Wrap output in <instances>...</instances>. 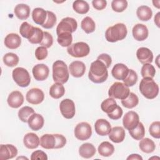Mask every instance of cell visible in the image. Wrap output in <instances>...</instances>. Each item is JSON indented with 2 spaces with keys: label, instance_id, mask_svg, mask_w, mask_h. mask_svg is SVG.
I'll return each mask as SVG.
<instances>
[{
  "label": "cell",
  "instance_id": "cell-40",
  "mask_svg": "<svg viewBox=\"0 0 160 160\" xmlns=\"http://www.w3.org/2000/svg\"><path fill=\"white\" fill-rule=\"evenodd\" d=\"M35 112L33 108L29 106H24L19 110L18 117L21 121L24 122H28L29 118Z\"/></svg>",
  "mask_w": 160,
  "mask_h": 160
},
{
  "label": "cell",
  "instance_id": "cell-53",
  "mask_svg": "<svg viewBox=\"0 0 160 160\" xmlns=\"http://www.w3.org/2000/svg\"><path fill=\"white\" fill-rule=\"evenodd\" d=\"M122 113H123V111L122 108L120 106H118L116 109L112 112L108 114V116L111 119L118 120L121 118V117L122 115Z\"/></svg>",
  "mask_w": 160,
  "mask_h": 160
},
{
  "label": "cell",
  "instance_id": "cell-58",
  "mask_svg": "<svg viewBox=\"0 0 160 160\" xmlns=\"http://www.w3.org/2000/svg\"><path fill=\"white\" fill-rule=\"evenodd\" d=\"M21 158H24V159H28V158H26V157H19V158H17V159H21Z\"/></svg>",
  "mask_w": 160,
  "mask_h": 160
},
{
  "label": "cell",
  "instance_id": "cell-26",
  "mask_svg": "<svg viewBox=\"0 0 160 160\" xmlns=\"http://www.w3.org/2000/svg\"><path fill=\"white\" fill-rule=\"evenodd\" d=\"M32 18L36 24L42 26L47 18V11L41 8H34L32 12Z\"/></svg>",
  "mask_w": 160,
  "mask_h": 160
},
{
  "label": "cell",
  "instance_id": "cell-22",
  "mask_svg": "<svg viewBox=\"0 0 160 160\" xmlns=\"http://www.w3.org/2000/svg\"><path fill=\"white\" fill-rule=\"evenodd\" d=\"M4 45L10 49H15L19 48L21 44L20 36L16 33H10L8 34L4 39Z\"/></svg>",
  "mask_w": 160,
  "mask_h": 160
},
{
  "label": "cell",
  "instance_id": "cell-57",
  "mask_svg": "<svg viewBox=\"0 0 160 160\" xmlns=\"http://www.w3.org/2000/svg\"><path fill=\"white\" fill-rule=\"evenodd\" d=\"M152 3H153V4H154V6L155 7H156L158 9H159V1H153Z\"/></svg>",
  "mask_w": 160,
  "mask_h": 160
},
{
  "label": "cell",
  "instance_id": "cell-10",
  "mask_svg": "<svg viewBox=\"0 0 160 160\" xmlns=\"http://www.w3.org/2000/svg\"><path fill=\"white\" fill-rule=\"evenodd\" d=\"M59 109L61 114L66 119H72L76 113L74 102L70 99H65L61 101Z\"/></svg>",
  "mask_w": 160,
  "mask_h": 160
},
{
  "label": "cell",
  "instance_id": "cell-42",
  "mask_svg": "<svg viewBox=\"0 0 160 160\" xmlns=\"http://www.w3.org/2000/svg\"><path fill=\"white\" fill-rule=\"evenodd\" d=\"M141 76L143 78H153L156 74V69L151 64H144L141 68Z\"/></svg>",
  "mask_w": 160,
  "mask_h": 160
},
{
  "label": "cell",
  "instance_id": "cell-30",
  "mask_svg": "<svg viewBox=\"0 0 160 160\" xmlns=\"http://www.w3.org/2000/svg\"><path fill=\"white\" fill-rule=\"evenodd\" d=\"M99 154L103 157L111 156L114 152V146L108 141L102 142L98 148Z\"/></svg>",
  "mask_w": 160,
  "mask_h": 160
},
{
  "label": "cell",
  "instance_id": "cell-11",
  "mask_svg": "<svg viewBox=\"0 0 160 160\" xmlns=\"http://www.w3.org/2000/svg\"><path fill=\"white\" fill-rule=\"evenodd\" d=\"M139 122V117L137 112L133 111H128L123 117V126L128 130L135 128Z\"/></svg>",
  "mask_w": 160,
  "mask_h": 160
},
{
  "label": "cell",
  "instance_id": "cell-8",
  "mask_svg": "<svg viewBox=\"0 0 160 160\" xmlns=\"http://www.w3.org/2000/svg\"><path fill=\"white\" fill-rule=\"evenodd\" d=\"M78 28L76 20L72 18L66 17L63 18L58 24L56 28L57 35L63 32L72 33L74 32Z\"/></svg>",
  "mask_w": 160,
  "mask_h": 160
},
{
  "label": "cell",
  "instance_id": "cell-19",
  "mask_svg": "<svg viewBox=\"0 0 160 160\" xmlns=\"http://www.w3.org/2000/svg\"><path fill=\"white\" fill-rule=\"evenodd\" d=\"M69 71L73 77L80 78L85 73L86 66L82 61H74L69 64Z\"/></svg>",
  "mask_w": 160,
  "mask_h": 160
},
{
  "label": "cell",
  "instance_id": "cell-37",
  "mask_svg": "<svg viewBox=\"0 0 160 160\" xmlns=\"http://www.w3.org/2000/svg\"><path fill=\"white\" fill-rule=\"evenodd\" d=\"M73 9L78 14H86L89 10V6L88 3L82 0H76L72 4Z\"/></svg>",
  "mask_w": 160,
  "mask_h": 160
},
{
  "label": "cell",
  "instance_id": "cell-20",
  "mask_svg": "<svg viewBox=\"0 0 160 160\" xmlns=\"http://www.w3.org/2000/svg\"><path fill=\"white\" fill-rule=\"evenodd\" d=\"M129 69L122 63H118L112 69L111 74L113 78L118 80H124L127 76Z\"/></svg>",
  "mask_w": 160,
  "mask_h": 160
},
{
  "label": "cell",
  "instance_id": "cell-29",
  "mask_svg": "<svg viewBox=\"0 0 160 160\" xmlns=\"http://www.w3.org/2000/svg\"><path fill=\"white\" fill-rule=\"evenodd\" d=\"M136 15L141 21H147L151 19L152 11V9L148 6H141L137 9Z\"/></svg>",
  "mask_w": 160,
  "mask_h": 160
},
{
  "label": "cell",
  "instance_id": "cell-41",
  "mask_svg": "<svg viewBox=\"0 0 160 160\" xmlns=\"http://www.w3.org/2000/svg\"><path fill=\"white\" fill-rule=\"evenodd\" d=\"M57 41L59 45L62 47H69L72 41L71 33L63 32L58 35Z\"/></svg>",
  "mask_w": 160,
  "mask_h": 160
},
{
  "label": "cell",
  "instance_id": "cell-3",
  "mask_svg": "<svg viewBox=\"0 0 160 160\" xmlns=\"http://www.w3.org/2000/svg\"><path fill=\"white\" fill-rule=\"evenodd\" d=\"M128 34L126 25L123 23H117L109 27L105 32V38L108 42H115L124 39Z\"/></svg>",
  "mask_w": 160,
  "mask_h": 160
},
{
  "label": "cell",
  "instance_id": "cell-51",
  "mask_svg": "<svg viewBox=\"0 0 160 160\" xmlns=\"http://www.w3.org/2000/svg\"><path fill=\"white\" fill-rule=\"evenodd\" d=\"M31 159H41V160H47L48 156L47 154L41 150H37L34 151L31 155Z\"/></svg>",
  "mask_w": 160,
  "mask_h": 160
},
{
  "label": "cell",
  "instance_id": "cell-43",
  "mask_svg": "<svg viewBox=\"0 0 160 160\" xmlns=\"http://www.w3.org/2000/svg\"><path fill=\"white\" fill-rule=\"evenodd\" d=\"M137 73L133 69H129L126 78L123 80L124 84L128 87H131L136 84L138 81Z\"/></svg>",
  "mask_w": 160,
  "mask_h": 160
},
{
  "label": "cell",
  "instance_id": "cell-47",
  "mask_svg": "<svg viewBox=\"0 0 160 160\" xmlns=\"http://www.w3.org/2000/svg\"><path fill=\"white\" fill-rule=\"evenodd\" d=\"M149 131L150 135L156 139L160 138V122L154 121L149 126Z\"/></svg>",
  "mask_w": 160,
  "mask_h": 160
},
{
  "label": "cell",
  "instance_id": "cell-27",
  "mask_svg": "<svg viewBox=\"0 0 160 160\" xmlns=\"http://www.w3.org/2000/svg\"><path fill=\"white\" fill-rule=\"evenodd\" d=\"M14 12L16 16L20 20L28 19L30 15V8L25 4H19L16 6Z\"/></svg>",
  "mask_w": 160,
  "mask_h": 160
},
{
  "label": "cell",
  "instance_id": "cell-55",
  "mask_svg": "<svg viewBox=\"0 0 160 160\" xmlns=\"http://www.w3.org/2000/svg\"><path fill=\"white\" fill-rule=\"evenodd\" d=\"M127 159L129 160V159H137V160H142V158L138 154H132L131 155H129L128 158H127Z\"/></svg>",
  "mask_w": 160,
  "mask_h": 160
},
{
  "label": "cell",
  "instance_id": "cell-52",
  "mask_svg": "<svg viewBox=\"0 0 160 160\" xmlns=\"http://www.w3.org/2000/svg\"><path fill=\"white\" fill-rule=\"evenodd\" d=\"M97 59L101 61L106 65L107 68H109L112 63L111 57L109 54L106 53H103L98 56L97 58Z\"/></svg>",
  "mask_w": 160,
  "mask_h": 160
},
{
  "label": "cell",
  "instance_id": "cell-16",
  "mask_svg": "<svg viewBox=\"0 0 160 160\" xmlns=\"http://www.w3.org/2000/svg\"><path fill=\"white\" fill-rule=\"evenodd\" d=\"M7 102L11 108L16 109L23 104L24 96L20 91H14L9 94Z\"/></svg>",
  "mask_w": 160,
  "mask_h": 160
},
{
  "label": "cell",
  "instance_id": "cell-32",
  "mask_svg": "<svg viewBox=\"0 0 160 160\" xmlns=\"http://www.w3.org/2000/svg\"><path fill=\"white\" fill-rule=\"evenodd\" d=\"M118 106V105L117 104V102L114 99L109 97L102 102L101 108L103 112L108 114L112 112L116 109Z\"/></svg>",
  "mask_w": 160,
  "mask_h": 160
},
{
  "label": "cell",
  "instance_id": "cell-2",
  "mask_svg": "<svg viewBox=\"0 0 160 160\" xmlns=\"http://www.w3.org/2000/svg\"><path fill=\"white\" fill-rule=\"evenodd\" d=\"M142 95L148 99H154L159 93V86L152 78H142L139 86Z\"/></svg>",
  "mask_w": 160,
  "mask_h": 160
},
{
  "label": "cell",
  "instance_id": "cell-34",
  "mask_svg": "<svg viewBox=\"0 0 160 160\" xmlns=\"http://www.w3.org/2000/svg\"><path fill=\"white\" fill-rule=\"evenodd\" d=\"M139 103V98L137 95L133 92H129L128 96L121 100L122 105L128 109H132L136 107Z\"/></svg>",
  "mask_w": 160,
  "mask_h": 160
},
{
  "label": "cell",
  "instance_id": "cell-46",
  "mask_svg": "<svg viewBox=\"0 0 160 160\" xmlns=\"http://www.w3.org/2000/svg\"><path fill=\"white\" fill-rule=\"evenodd\" d=\"M43 36L44 32L40 28L35 27V31L28 41L31 44H40L43 39Z\"/></svg>",
  "mask_w": 160,
  "mask_h": 160
},
{
  "label": "cell",
  "instance_id": "cell-56",
  "mask_svg": "<svg viewBox=\"0 0 160 160\" xmlns=\"http://www.w3.org/2000/svg\"><path fill=\"white\" fill-rule=\"evenodd\" d=\"M159 16H160V12H158L156 14V16H154V23L156 24V25L158 28L160 27V26H159V19H160Z\"/></svg>",
  "mask_w": 160,
  "mask_h": 160
},
{
  "label": "cell",
  "instance_id": "cell-36",
  "mask_svg": "<svg viewBox=\"0 0 160 160\" xmlns=\"http://www.w3.org/2000/svg\"><path fill=\"white\" fill-rule=\"evenodd\" d=\"M35 27L32 26L28 22H24L21 24L19 28L20 34L24 38L29 39L34 34Z\"/></svg>",
  "mask_w": 160,
  "mask_h": 160
},
{
  "label": "cell",
  "instance_id": "cell-50",
  "mask_svg": "<svg viewBox=\"0 0 160 160\" xmlns=\"http://www.w3.org/2000/svg\"><path fill=\"white\" fill-rule=\"evenodd\" d=\"M56 138V146L54 149L63 148L66 144V138L62 134H54Z\"/></svg>",
  "mask_w": 160,
  "mask_h": 160
},
{
  "label": "cell",
  "instance_id": "cell-35",
  "mask_svg": "<svg viewBox=\"0 0 160 160\" xmlns=\"http://www.w3.org/2000/svg\"><path fill=\"white\" fill-rule=\"evenodd\" d=\"M82 29L87 34L93 32L96 29V24L94 20L89 16L85 17L81 22Z\"/></svg>",
  "mask_w": 160,
  "mask_h": 160
},
{
  "label": "cell",
  "instance_id": "cell-49",
  "mask_svg": "<svg viewBox=\"0 0 160 160\" xmlns=\"http://www.w3.org/2000/svg\"><path fill=\"white\" fill-rule=\"evenodd\" d=\"M48 51L47 48L43 46H39L35 50V56L38 60H43L48 56Z\"/></svg>",
  "mask_w": 160,
  "mask_h": 160
},
{
  "label": "cell",
  "instance_id": "cell-38",
  "mask_svg": "<svg viewBox=\"0 0 160 160\" xmlns=\"http://www.w3.org/2000/svg\"><path fill=\"white\" fill-rule=\"evenodd\" d=\"M131 136L135 140H141L145 135V129L141 122H139L137 126L131 130H128Z\"/></svg>",
  "mask_w": 160,
  "mask_h": 160
},
{
  "label": "cell",
  "instance_id": "cell-23",
  "mask_svg": "<svg viewBox=\"0 0 160 160\" xmlns=\"http://www.w3.org/2000/svg\"><path fill=\"white\" fill-rule=\"evenodd\" d=\"M28 123L29 127L32 130L36 131L41 129L43 127L44 120L42 115L38 113H34L29 118Z\"/></svg>",
  "mask_w": 160,
  "mask_h": 160
},
{
  "label": "cell",
  "instance_id": "cell-28",
  "mask_svg": "<svg viewBox=\"0 0 160 160\" xmlns=\"http://www.w3.org/2000/svg\"><path fill=\"white\" fill-rule=\"evenodd\" d=\"M40 145L46 149H54L56 146V138L54 134H45L40 138Z\"/></svg>",
  "mask_w": 160,
  "mask_h": 160
},
{
  "label": "cell",
  "instance_id": "cell-6",
  "mask_svg": "<svg viewBox=\"0 0 160 160\" xmlns=\"http://www.w3.org/2000/svg\"><path fill=\"white\" fill-rule=\"evenodd\" d=\"M68 53L74 58H83L90 52L89 45L84 42H78L71 44L67 48Z\"/></svg>",
  "mask_w": 160,
  "mask_h": 160
},
{
  "label": "cell",
  "instance_id": "cell-13",
  "mask_svg": "<svg viewBox=\"0 0 160 160\" xmlns=\"http://www.w3.org/2000/svg\"><path fill=\"white\" fill-rule=\"evenodd\" d=\"M32 72L36 80L42 81L48 78L49 69L48 66L44 64H38L33 67Z\"/></svg>",
  "mask_w": 160,
  "mask_h": 160
},
{
  "label": "cell",
  "instance_id": "cell-48",
  "mask_svg": "<svg viewBox=\"0 0 160 160\" xmlns=\"http://www.w3.org/2000/svg\"><path fill=\"white\" fill-rule=\"evenodd\" d=\"M52 44H53V38L52 35L48 32L44 31L43 39L39 44L41 46L45 47L46 48H49L52 45Z\"/></svg>",
  "mask_w": 160,
  "mask_h": 160
},
{
  "label": "cell",
  "instance_id": "cell-7",
  "mask_svg": "<svg viewBox=\"0 0 160 160\" xmlns=\"http://www.w3.org/2000/svg\"><path fill=\"white\" fill-rule=\"evenodd\" d=\"M12 76L15 82L20 87H27L31 82L30 75L28 71L23 68L18 67L13 69Z\"/></svg>",
  "mask_w": 160,
  "mask_h": 160
},
{
  "label": "cell",
  "instance_id": "cell-17",
  "mask_svg": "<svg viewBox=\"0 0 160 160\" xmlns=\"http://www.w3.org/2000/svg\"><path fill=\"white\" fill-rule=\"evenodd\" d=\"M94 129L98 134L104 136L108 135L110 133L111 131V126L106 119H99L95 122Z\"/></svg>",
  "mask_w": 160,
  "mask_h": 160
},
{
  "label": "cell",
  "instance_id": "cell-39",
  "mask_svg": "<svg viewBox=\"0 0 160 160\" xmlns=\"http://www.w3.org/2000/svg\"><path fill=\"white\" fill-rule=\"evenodd\" d=\"M3 62L8 67H14L18 65L19 59V57L13 52L6 53L3 56Z\"/></svg>",
  "mask_w": 160,
  "mask_h": 160
},
{
  "label": "cell",
  "instance_id": "cell-1",
  "mask_svg": "<svg viewBox=\"0 0 160 160\" xmlns=\"http://www.w3.org/2000/svg\"><path fill=\"white\" fill-rule=\"evenodd\" d=\"M108 77V68L101 61L96 59L91 64L88 78L92 82L102 83L106 81Z\"/></svg>",
  "mask_w": 160,
  "mask_h": 160
},
{
  "label": "cell",
  "instance_id": "cell-33",
  "mask_svg": "<svg viewBox=\"0 0 160 160\" xmlns=\"http://www.w3.org/2000/svg\"><path fill=\"white\" fill-rule=\"evenodd\" d=\"M65 89L61 83L56 82L53 84L49 89V95L54 99H59L64 96Z\"/></svg>",
  "mask_w": 160,
  "mask_h": 160
},
{
  "label": "cell",
  "instance_id": "cell-9",
  "mask_svg": "<svg viewBox=\"0 0 160 160\" xmlns=\"http://www.w3.org/2000/svg\"><path fill=\"white\" fill-rule=\"evenodd\" d=\"M74 136L80 141H86L90 138L92 134L91 125L87 122L78 123L74 128Z\"/></svg>",
  "mask_w": 160,
  "mask_h": 160
},
{
  "label": "cell",
  "instance_id": "cell-45",
  "mask_svg": "<svg viewBox=\"0 0 160 160\" xmlns=\"http://www.w3.org/2000/svg\"><path fill=\"white\" fill-rule=\"evenodd\" d=\"M57 21L56 16L52 11H47V18L44 24L42 26V28L45 29H51L54 27L56 24Z\"/></svg>",
  "mask_w": 160,
  "mask_h": 160
},
{
  "label": "cell",
  "instance_id": "cell-18",
  "mask_svg": "<svg viewBox=\"0 0 160 160\" xmlns=\"http://www.w3.org/2000/svg\"><path fill=\"white\" fill-rule=\"evenodd\" d=\"M136 57L139 61L143 64L147 63L150 64L153 60V54L152 51L145 47L139 48L137 50Z\"/></svg>",
  "mask_w": 160,
  "mask_h": 160
},
{
  "label": "cell",
  "instance_id": "cell-14",
  "mask_svg": "<svg viewBox=\"0 0 160 160\" xmlns=\"http://www.w3.org/2000/svg\"><path fill=\"white\" fill-rule=\"evenodd\" d=\"M18 154V149L12 144H1L0 146V159L7 160L14 158Z\"/></svg>",
  "mask_w": 160,
  "mask_h": 160
},
{
  "label": "cell",
  "instance_id": "cell-5",
  "mask_svg": "<svg viewBox=\"0 0 160 160\" xmlns=\"http://www.w3.org/2000/svg\"><path fill=\"white\" fill-rule=\"evenodd\" d=\"M130 92L129 87L121 82H114L109 89L108 95L110 98L118 99H126Z\"/></svg>",
  "mask_w": 160,
  "mask_h": 160
},
{
  "label": "cell",
  "instance_id": "cell-25",
  "mask_svg": "<svg viewBox=\"0 0 160 160\" xmlns=\"http://www.w3.org/2000/svg\"><path fill=\"white\" fill-rule=\"evenodd\" d=\"M79 154L83 158H91L96 154V148L91 143H84L79 148Z\"/></svg>",
  "mask_w": 160,
  "mask_h": 160
},
{
  "label": "cell",
  "instance_id": "cell-15",
  "mask_svg": "<svg viewBox=\"0 0 160 160\" xmlns=\"http://www.w3.org/2000/svg\"><path fill=\"white\" fill-rule=\"evenodd\" d=\"M133 38L138 41H142L148 37V29L143 24H137L134 26L132 29Z\"/></svg>",
  "mask_w": 160,
  "mask_h": 160
},
{
  "label": "cell",
  "instance_id": "cell-4",
  "mask_svg": "<svg viewBox=\"0 0 160 160\" xmlns=\"http://www.w3.org/2000/svg\"><path fill=\"white\" fill-rule=\"evenodd\" d=\"M69 77V70L66 64L61 60L56 61L52 64V78L54 81L62 84L68 81Z\"/></svg>",
  "mask_w": 160,
  "mask_h": 160
},
{
  "label": "cell",
  "instance_id": "cell-54",
  "mask_svg": "<svg viewBox=\"0 0 160 160\" xmlns=\"http://www.w3.org/2000/svg\"><path fill=\"white\" fill-rule=\"evenodd\" d=\"M92 6L97 10L104 9L107 5V1L105 0H94L92 1Z\"/></svg>",
  "mask_w": 160,
  "mask_h": 160
},
{
  "label": "cell",
  "instance_id": "cell-31",
  "mask_svg": "<svg viewBox=\"0 0 160 160\" xmlns=\"http://www.w3.org/2000/svg\"><path fill=\"white\" fill-rule=\"evenodd\" d=\"M139 147L141 151L148 154L152 152L155 150L156 145L152 140L148 138H145L141 139Z\"/></svg>",
  "mask_w": 160,
  "mask_h": 160
},
{
  "label": "cell",
  "instance_id": "cell-21",
  "mask_svg": "<svg viewBox=\"0 0 160 160\" xmlns=\"http://www.w3.org/2000/svg\"><path fill=\"white\" fill-rule=\"evenodd\" d=\"M126 136L125 130L121 126H115L111 128L109 134V139L115 143H119L124 141Z\"/></svg>",
  "mask_w": 160,
  "mask_h": 160
},
{
  "label": "cell",
  "instance_id": "cell-12",
  "mask_svg": "<svg viewBox=\"0 0 160 160\" xmlns=\"http://www.w3.org/2000/svg\"><path fill=\"white\" fill-rule=\"evenodd\" d=\"M27 101L32 104H39L41 103L44 99L43 91L39 88H32L29 89L26 96Z\"/></svg>",
  "mask_w": 160,
  "mask_h": 160
},
{
  "label": "cell",
  "instance_id": "cell-44",
  "mask_svg": "<svg viewBox=\"0 0 160 160\" xmlns=\"http://www.w3.org/2000/svg\"><path fill=\"white\" fill-rule=\"evenodd\" d=\"M127 7L128 1L126 0H113L111 2V8L115 12H123Z\"/></svg>",
  "mask_w": 160,
  "mask_h": 160
},
{
  "label": "cell",
  "instance_id": "cell-24",
  "mask_svg": "<svg viewBox=\"0 0 160 160\" xmlns=\"http://www.w3.org/2000/svg\"><path fill=\"white\" fill-rule=\"evenodd\" d=\"M23 142L25 147L28 149H33L39 146L40 144V139L35 133L29 132L24 136Z\"/></svg>",
  "mask_w": 160,
  "mask_h": 160
}]
</instances>
